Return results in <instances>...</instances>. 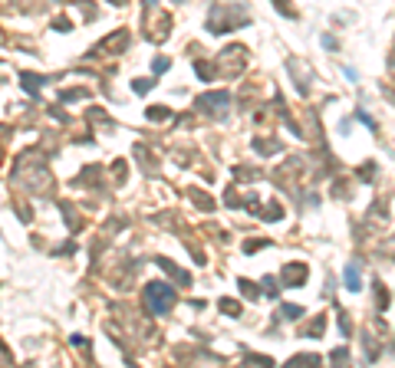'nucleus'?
Wrapping results in <instances>:
<instances>
[{
    "label": "nucleus",
    "mask_w": 395,
    "mask_h": 368,
    "mask_svg": "<svg viewBox=\"0 0 395 368\" xmlns=\"http://www.w3.org/2000/svg\"><path fill=\"white\" fill-rule=\"evenodd\" d=\"M145 303H148L152 313L165 316L168 309H172V303H174V290L165 286V283H148V286H145Z\"/></svg>",
    "instance_id": "obj_1"
},
{
    "label": "nucleus",
    "mask_w": 395,
    "mask_h": 368,
    "mask_svg": "<svg viewBox=\"0 0 395 368\" xmlns=\"http://www.w3.org/2000/svg\"><path fill=\"white\" fill-rule=\"evenodd\" d=\"M346 286H349V290H359V273H356L352 263L346 267Z\"/></svg>",
    "instance_id": "obj_2"
},
{
    "label": "nucleus",
    "mask_w": 395,
    "mask_h": 368,
    "mask_svg": "<svg viewBox=\"0 0 395 368\" xmlns=\"http://www.w3.org/2000/svg\"><path fill=\"white\" fill-rule=\"evenodd\" d=\"M300 316H303L300 306H286V319H300Z\"/></svg>",
    "instance_id": "obj_3"
}]
</instances>
